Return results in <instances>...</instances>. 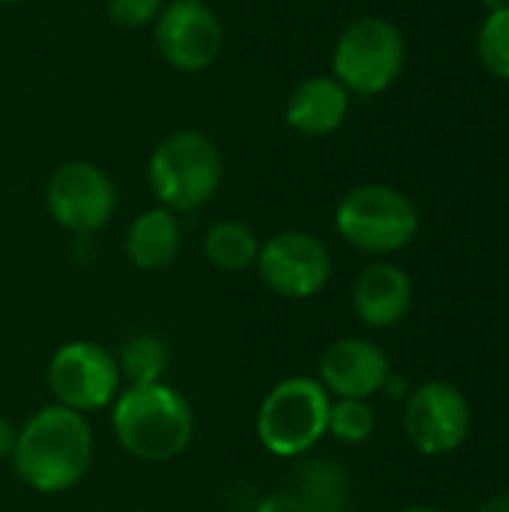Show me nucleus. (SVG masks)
I'll list each match as a JSON object with an SVG mask.
<instances>
[{
  "mask_svg": "<svg viewBox=\"0 0 509 512\" xmlns=\"http://www.w3.org/2000/svg\"><path fill=\"white\" fill-rule=\"evenodd\" d=\"M255 512H306L300 507V501L294 498V492L291 489H285V492H273V495H267Z\"/></svg>",
  "mask_w": 509,
  "mask_h": 512,
  "instance_id": "nucleus-22",
  "label": "nucleus"
},
{
  "mask_svg": "<svg viewBox=\"0 0 509 512\" xmlns=\"http://www.w3.org/2000/svg\"><path fill=\"white\" fill-rule=\"evenodd\" d=\"M93 453L96 441L90 420L63 405H45L18 429L12 468L27 489L63 495L87 477Z\"/></svg>",
  "mask_w": 509,
  "mask_h": 512,
  "instance_id": "nucleus-1",
  "label": "nucleus"
},
{
  "mask_svg": "<svg viewBox=\"0 0 509 512\" xmlns=\"http://www.w3.org/2000/svg\"><path fill=\"white\" fill-rule=\"evenodd\" d=\"M381 393H387L390 399H408V393H411V384H408L405 378H396V375H390Z\"/></svg>",
  "mask_w": 509,
  "mask_h": 512,
  "instance_id": "nucleus-24",
  "label": "nucleus"
},
{
  "mask_svg": "<svg viewBox=\"0 0 509 512\" xmlns=\"http://www.w3.org/2000/svg\"><path fill=\"white\" fill-rule=\"evenodd\" d=\"M123 387H141V384H159L165 378L171 351L162 336L156 333H132L120 351L114 354Z\"/></svg>",
  "mask_w": 509,
  "mask_h": 512,
  "instance_id": "nucleus-18",
  "label": "nucleus"
},
{
  "mask_svg": "<svg viewBox=\"0 0 509 512\" xmlns=\"http://www.w3.org/2000/svg\"><path fill=\"white\" fill-rule=\"evenodd\" d=\"M477 512H509V492H501V495H495V498L483 501Z\"/></svg>",
  "mask_w": 509,
  "mask_h": 512,
  "instance_id": "nucleus-25",
  "label": "nucleus"
},
{
  "mask_svg": "<svg viewBox=\"0 0 509 512\" xmlns=\"http://www.w3.org/2000/svg\"><path fill=\"white\" fill-rule=\"evenodd\" d=\"M15 435H18V429H15L6 417H0V462H3V459H12Z\"/></svg>",
  "mask_w": 509,
  "mask_h": 512,
  "instance_id": "nucleus-23",
  "label": "nucleus"
},
{
  "mask_svg": "<svg viewBox=\"0 0 509 512\" xmlns=\"http://www.w3.org/2000/svg\"><path fill=\"white\" fill-rule=\"evenodd\" d=\"M351 111V93L333 75L303 78L285 105V123L306 138L333 135Z\"/></svg>",
  "mask_w": 509,
  "mask_h": 512,
  "instance_id": "nucleus-14",
  "label": "nucleus"
},
{
  "mask_svg": "<svg viewBox=\"0 0 509 512\" xmlns=\"http://www.w3.org/2000/svg\"><path fill=\"white\" fill-rule=\"evenodd\" d=\"M45 207L63 231L90 237L111 222L117 210V189L99 165L81 159L63 162L45 186Z\"/></svg>",
  "mask_w": 509,
  "mask_h": 512,
  "instance_id": "nucleus-10",
  "label": "nucleus"
},
{
  "mask_svg": "<svg viewBox=\"0 0 509 512\" xmlns=\"http://www.w3.org/2000/svg\"><path fill=\"white\" fill-rule=\"evenodd\" d=\"M336 231L339 237L375 258H387L414 243L420 231V213L414 201L387 183L354 186L336 204Z\"/></svg>",
  "mask_w": 509,
  "mask_h": 512,
  "instance_id": "nucleus-5",
  "label": "nucleus"
},
{
  "mask_svg": "<svg viewBox=\"0 0 509 512\" xmlns=\"http://www.w3.org/2000/svg\"><path fill=\"white\" fill-rule=\"evenodd\" d=\"M477 54L486 72L509 81V6L486 12V21L477 33Z\"/></svg>",
  "mask_w": 509,
  "mask_h": 512,
  "instance_id": "nucleus-20",
  "label": "nucleus"
},
{
  "mask_svg": "<svg viewBox=\"0 0 509 512\" xmlns=\"http://www.w3.org/2000/svg\"><path fill=\"white\" fill-rule=\"evenodd\" d=\"M45 381L54 405H63L84 417L111 408L117 393L123 390L114 354L90 339L63 342L48 360Z\"/></svg>",
  "mask_w": 509,
  "mask_h": 512,
  "instance_id": "nucleus-7",
  "label": "nucleus"
},
{
  "mask_svg": "<svg viewBox=\"0 0 509 512\" xmlns=\"http://www.w3.org/2000/svg\"><path fill=\"white\" fill-rule=\"evenodd\" d=\"M375 408L369 399H333L330 417H327V435H333L342 444H366L375 435Z\"/></svg>",
  "mask_w": 509,
  "mask_h": 512,
  "instance_id": "nucleus-19",
  "label": "nucleus"
},
{
  "mask_svg": "<svg viewBox=\"0 0 509 512\" xmlns=\"http://www.w3.org/2000/svg\"><path fill=\"white\" fill-rule=\"evenodd\" d=\"M111 432L132 459L165 465L195 441V408L165 381L123 387L111 405Z\"/></svg>",
  "mask_w": 509,
  "mask_h": 512,
  "instance_id": "nucleus-2",
  "label": "nucleus"
},
{
  "mask_svg": "<svg viewBox=\"0 0 509 512\" xmlns=\"http://www.w3.org/2000/svg\"><path fill=\"white\" fill-rule=\"evenodd\" d=\"M222 153L216 141L198 129L165 135L147 162V183L159 207L171 213L201 210L222 186Z\"/></svg>",
  "mask_w": 509,
  "mask_h": 512,
  "instance_id": "nucleus-3",
  "label": "nucleus"
},
{
  "mask_svg": "<svg viewBox=\"0 0 509 512\" xmlns=\"http://www.w3.org/2000/svg\"><path fill=\"white\" fill-rule=\"evenodd\" d=\"M393 375L390 357L381 345L360 336L336 339L318 360V381L330 399H372Z\"/></svg>",
  "mask_w": 509,
  "mask_h": 512,
  "instance_id": "nucleus-12",
  "label": "nucleus"
},
{
  "mask_svg": "<svg viewBox=\"0 0 509 512\" xmlns=\"http://www.w3.org/2000/svg\"><path fill=\"white\" fill-rule=\"evenodd\" d=\"M483 6H486V12H495V9H501V6H509V0H480Z\"/></svg>",
  "mask_w": 509,
  "mask_h": 512,
  "instance_id": "nucleus-26",
  "label": "nucleus"
},
{
  "mask_svg": "<svg viewBox=\"0 0 509 512\" xmlns=\"http://www.w3.org/2000/svg\"><path fill=\"white\" fill-rule=\"evenodd\" d=\"M402 429L411 447L423 456L456 453L471 435V402L450 381H426L411 387Z\"/></svg>",
  "mask_w": 509,
  "mask_h": 512,
  "instance_id": "nucleus-9",
  "label": "nucleus"
},
{
  "mask_svg": "<svg viewBox=\"0 0 509 512\" xmlns=\"http://www.w3.org/2000/svg\"><path fill=\"white\" fill-rule=\"evenodd\" d=\"M255 273L276 297L309 300L327 288L333 255L327 243L309 231H279L261 243Z\"/></svg>",
  "mask_w": 509,
  "mask_h": 512,
  "instance_id": "nucleus-8",
  "label": "nucleus"
},
{
  "mask_svg": "<svg viewBox=\"0 0 509 512\" xmlns=\"http://www.w3.org/2000/svg\"><path fill=\"white\" fill-rule=\"evenodd\" d=\"M411 306H414V282L393 261H375L354 279L351 309L372 330H390L402 324Z\"/></svg>",
  "mask_w": 509,
  "mask_h": 512,
  "instance_id": "nucleus-13",
  "label": "nucleus"
},
{
  "mask_svg": "<svg viewBox=\"0 0 509 512\" xmlns=\"http://www.w3.org/2000/svg\"><path fill=\"white\" fill-rule=\"evenodd\" d=\"M330 393L318 378L291 375L279 381L258 405L255 435L276 459H303L327 435Z\"/></svg>",
  "mask_w": 509,
  "mask_h": 512,
  "instance_id": "nucleus-4",
  "label": "nucleus"
},
{
  "mask_svg": "<svg viewBox=\"0 0 509 512\" xmlns=\"http://www.w3.org/2000/svg\"><path fill=\"white\" fill-rule=\"evenodd\" d=\"M162 9L165 0H108V18L129 30L153 24Z\"/></svg>",
  "mask_w": 509,
  "mask_h": 512,
  "instance_id": "nucleus-21",
  "label": "nucleus"
},
{
  "mask_svg": "<svg viewBox=\"0 0 509 512\" xmlns=\"http://www.w3.org/2000/svg\"><path fill=\"white\" fill-rule=\"evenodd\" d=\"M261 240L240 219H219L204 234V258L219 273H243L258 261Z\"/></svg>",
  "mask_w": 509,
  "mask_h": 512,
  "instance_id": "nucleus-17",
  "label": "nucleus"
},
{
  "mask_svg": "<svg viewBox=\"0 0 509 512\" xmlns=\"http://www.w3.org/2000/svg\"><path fill=\"white\" fill-rule=\"evenodd\" d=\"M402 512H441V510H435V507H408V510H402Z\"/></svg>",
  "mask_w": 509,
  "mask_h": 512,
  "instance_id": "nucleus-27",
  "label": "nucleus"
},
{
  "mask_svg": "<svg viewBox=\"0 0 509 512\" xmlns=\"http://www.w3.org/2000/svg\"><path fill=\"white\" fill-rule=\"evenodd\" d=\"M405 69V36L384 15L351 21L333 45V78L357 96L387 93Z\"/></svg>",
  "mask_w": 509,
  "mask_h": 512,
  "instance_id": "nucleus-6",
  "label": "nucleus"
},
{
  "mask_svg": "<svg viewBox=\"0 0 509 512\" xmlns=\"http://www.w3.org/2000/svg\"><path fill=\"white\" fill-rule=\"evenodd\" d=\"M306 512H348L354 504V483L348 471L333 459H306L291 486Z\"/></svg>",
  "mask_w": 509,
  "mask_h": 512,
  "instance_id": "nucleus-16",
  "label": "nucleus"
},
{
  "mask_svg": "<svg viewBox=\"0 0 509 512\" xmlns=\"http://www.w3.org/2000/svg\"><path fill=\"white\" fill-rule=\"evenodd\" d=\"M126 258L132 267L144 273H159L171 267L183 249V228L177 213L168 207H150L138 213L126 231Z\"/></svg>",
  "mask_w": 509,
  "mask_h": 512,
  "instance_id": "nucleus-15",
  "label": "nucleus"
},
{
  "mask_svg": "<svg viewBox=\"0 0 509 512\" xmlns=\"http://www.w3.org/2000/svg\"><path fill=\"white\" fill-rule=\"evenodd\" d=\"M156 48L180 72L210 69L225 45L219 15L204 0H171L153 21Z\"/></svg>",
  "mask_w": 509,
  "mask_h": 512,
  "instance_id": "nucleus-11",
  "label": "nucleus"
},
{
  "mask_svg": "<svg viewBox=\"0 0 509 512\" xmlns=\"http://www.w3.org/2000/svg\"><path fill=\"white\" fill-rule=\"evenodd\" d=\"M0 3H21V0H0Z\"/></svg>",
  "mask_w": 509,
  "mask_h": 512,
  "instance_id": "nucleus-28",
  "label": "nucleus"
}]
</instances>
